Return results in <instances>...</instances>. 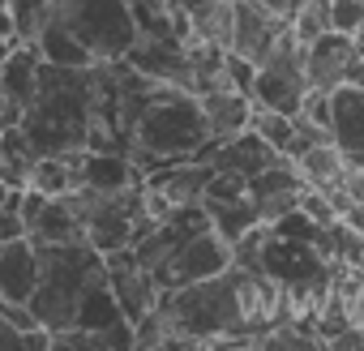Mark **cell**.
<instances>
[{
  "label": "cell",
  "mask_w": 364,
  "mask_h": 351,
  "mask_svg": "<svg viewBox=\"0 0 364 351\" xmlns=\"http://www.w3.org/2000/svg\"><path fill=\"white\" fill-rule=\"evenodd\" d=\"M137 163L120 150H82L77 154V189L86 193H120L137 185Z\"/></svg>",
  "instance_id": "9"
},
{
  "label": "cell",
  "mask_w": 364,
  "mask_h": 351,
  "mask_svg": "<svg viewBox=\"0 0 364 351\" xmlns=\"http://www.w3.org/2000/svg\"><path fill=\"white\" fill-rule=\"evenodd\" d=\"M31 43H35V52H39V60L43 65H60V69H82V65H95L90 60V52L65 31V26H56L48 14L39 18V26H35V35H31Z\"/></svg>",
  "instance_id": "13"
},
{
  "label": "cell",
  "mask_w": 364,
  "mask_h": 351,
  "mask_svg": "<svg viewBox=\"0 0 364 351\" xmlns=\"http://www.w3.org/2000/svg\"><path fill=\"white\" fill-rule=\"evenodd\" d=\"M9 9H26V5H43V0H5Z\"/></svg>",
  "instance_id": "18"
},
{
  "label": "cell",
  "mask_w": 364,
  "mask_h": 351,
  "mask_svg": "<svg viewBox=\"0 0 364 351\" xmlns=\"http://www.w3.org/2000/svg\"><path fill=\"white\" fill-rule=\"evenodd\" d=\"M287 22L283 18H274L270 9H262L257 0H232V52H240V56H249L253 65L270 52V43L279 39V31H283Z\"/></svg>",
  "instance_id": "7"
},
{
  "label": "cell",
  "mask_w": 364,
  "mask_h": 351,
  "mask_svg": "<svg viewBox=\"0 0 364 351\" xmlns=\"http://www.w3.org/2000/svg\"><path fill=\"white\" fill-rule=\"evenodd\" d=\"M43 14L65 26L90 52V60H124L137 39L129 0H43Z\"/></svg>",
  "instance_id": "3"
},
{
  "label": "cell",
  "mask_w": 364,
  "mask_h": 351,
  "mask_svg": "<svg viewBox=\"0 0 364 351\" xmlns=\"http://www.w3.org/2000/svg\"><path fill=\"white\" fill-rule=\"evenodd\" d=\"M5 198H9V185H5V180H0V206H5Z\"/></svg>",
  "instance_id": "22"
},
{
  "label": "cell",
  "mask_w": 364,
  "mask_h": 351,
  "mask_svg": "<svg viewBox=\"0 0 364 351\" xmlns=\"http://www.w3.org/2000/svg\"><path fill=\"white\" fill-rule=\"evenodd\" d=\"M137 5H154V9H163V5H167V0H137Z\"/></svg>",
  "instance_id": "21"
},
{
  "label": "cell",
  "mask_w": 364,
  "mask_h": 351,
  "mask_svg": "<svg viewBox=\"0 0 364 351\" xmlns=\"http://www.w3.org/2000/svg\"><path fill=\"white\" fill-rule=\"evenodd\" d=\"M206 146L210 133L198 94L171 82H150L129 129V150L141 163H176V158H202Z\"/></svg>",
  "instance_id": "1"
},
{
  "label": "cell",
  "mask_w": 364,
  "mask_h": 351,
  "mask_svg": "<svg viewBox=\"0 0 364 351\" xmlns=\"http://www.w3.org/2000/svg\"><path fill=\"white\" fill-rule=\"evenodd\" d=\"M5 124H14V116H9V107H5V99H0V129Z\"/></svg>",
  "instance_id": "19"
},
{
  "label": "cell",
  "mask_w": 364,
  "mask_h": 351,
  "mask_svg": "<svg viewBox=\"0 0 364 351\" xmlns=\"http://www.w3.org/2000/svg\"><path fill=\"white\" fill-rule=\"evenodd\" d=\"M330 5V31L355 35L364 26V0H326Z\"/></svg>",
  "instance_id": "15"
},
{
  "label": "cell",
  "mask_w": 364,
  "mask_h": 351,
  "mask_svg": "<svg viewBox=\"0 0 364 351\" xmlns=\"http://www.w3.org/2000/svg\"><path fill=\"white\" fill-rule=\"evenodd\" d=\"M351 39H355V52H364V26H360V31H355Z\"/></svg>",
  "instance_id": "20"
},
{
  "label": "cell",
  "mask_w": 364,
  "mask_h": 351,
  "mask_svg": "<svg viewBox=\"0 0 364 351\" xmlns=\"http://www.w3.org/2000/svg\"><path fill=\"white\" fill-rule=\"evenodd\" d=\"M355 60V39L343 31H321L313 43H304V82L309 90H330L347 77V65Z\"/></svg>",
  "instance_id": "6"
},
{
  "label": "cell",
  "mask_w": 364,
  "mask_h": 351,
  "mask_svg": "<svg viewBox=\"0 0 364 351\" xmlns=\"http://www.w3.org/2000/svg\"><path fill=\"white\" fill-rule=\"evenodd\" d=\"M26 236H31L35 244H65V240H86V236H82V215H77L73 198H69V193H65V198H43V206H39V215L31 219Z\"/></svg>",
  "instance_id": "12"
},
{
  "label": "cell",
  "mask_w": 364,
  "mask_h": 351,
  "mask_svg": "<svg viewBox=\"0 0 364 351\" xmlns=\"http://www.w3.org/2000/svg\"><path fill=\"white\" fill-rule=\"evenodd\" d=\"M326 107H330L326 133L338 146L343 163L347 167H364V86H355V82L330 86L326 90Z\"/></svg>",
  "instance_id": "5"
},
{
  "label": "cell",
  "mask_w": 364,
  "mask_h": 351,
  "mask_svg": "<svg viewBox=\"0 0 364 351\" xmlns=\"http://www.w3.org/2000/svg\"><path fill=\"white\" fill-rule=\"evenodd\" d=\"M39 249V279L26 300L35 321L48 334H60L73 325L77 304L86 287L103 274V253L90 240H65V244H35Z\"/></svg>",
  "instance_id": "2"
},
{
  "label": "cell",
  "mask_w": 364,
  "mask_h": 351,
  "mask_svg": "<svg viewBox=\"0 0 364 351\" xmlns=\"http://www.w3.org/2000/svg\"><path fill=\"white\" fill-rule=\"evenodd\" d=\"M39 65H43V60H39V52H35L31 39H14L9 52L0 56V99H5V107H9L14 120H18V112L26 107L31 90H35Z\"/></svg>",
  "instance_id": "10"
},
{
  "label": "cell",
  "mask_w": 364,
  "mask_h": 351,
  "mask_svg": "<svg viewBox=\"0 0 364 351\" xmlns=\"http://www.w3.org/2000/svg\"><path fill=\"white\" fill-rule=\"evenodd\" d=\"M39 279V249L31 236L0 240V304H26Z\"/></svg>",
  "instance_id": "8"
},
{
  "label": "cell",
  "mask_w": 364,
  "mask_h": 351,
  "mask_svg": "<svg viewBox=\"0 0 364 351\" xmlns=\"http://www.w3.org/2000/svg\"><path fill=\"white\" fill-rule=\"evenodd\" d=\"M198 103H202L210 141H223V137H236V133L249 129V116H253V99L249 94H240L232 86H215V90H202Z\"/></svg>",
  "instance_id": "11"
},
{
  "label": "cell",
  "mask_w": 364,
  "mask_h": 351,
  "mask_svg": "<svg viewBox=\"0 0 364 351\" xmlns=\"http://www.w3.org/2000/svg\"><path fill=\"white\" fill-rule=\"evenodd\" d=\"M291 163H296V171H300V180L313 185V189H321V193L338 189V185H343V171H347V163H343V154H338L334 141H317V146H309L304 154H296Z\"/></svg>",
  "instance_id": "14"
},
{
  "label": "cell",
  "mask_w": 364,
  "mask_h": 351,
  "mask_svg": "<svg viewBox=\"0 0 364 351\" xmlns=\"http://www.w3.org/2000/svg\"><path fill=\"white\" fill-rule=\"evenodd\" d=\"M338 219H343V223H347V227H351L360 240H364V202H351V206H347Z\"/></svg>",
  "instance_id": "16"
},
{
  "label": "cell",
  "mask_w": 364,
  "mask_h": 351,
  "mask_svg": "<svg viewBox=\"0 0 364 351\" xmlns=\"http://www.w3.org/2000/svg\"><path fill=\"white\" fill-rule=\"evenodd\" d=\"M257 5H262V9H270L274 18H283V22H287V18L296 14V5H300V0H257Z\"/></svg>",
  "instance_id": "17"
},
{
  "label": "cell",
  "mask_w": 364,
  "mask_h": 351,
  "mask_svg": "<svg viewBox=\"0 0 364 351\" xmlns=\"http://www.w3.org/2000/svg\"><path fill=\"white\" fill-rule=\"evenodd\" d=\"M5 52H9V39H0V56H5Z\"/></svg>",
  "instance_id": "23"
},
{
  "label": "cell",
  "mask_w": 364,
  "mask_h": 351,
  "mask_svg": "<svg viewBox=\"0 0 364 351\" xmlns=\"http://www.w3.org/2000/svg\"><path fill=\"white\" fill-rule=\"evenodd\" d=\"M232 266V240H223L215 227L193 232L189 240H180L150 274L159 283V291H176V287H189L202 279H215Z\"/></svg>",
  "instance_id": "4"
}]
</instances>
